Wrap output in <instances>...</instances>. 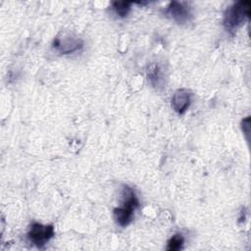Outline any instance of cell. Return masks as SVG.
I'll return each mask as SVG.
<instances>
[{"instance_id":"cell-1","label":"cell","mask_w":251,"mask_h":251,"mask_svg":"<svg viewBox=\"0 0 251 251\" xmlns=\"http://www.w3.org/2000/svg\"><path fill=\"white\" fill-rule=\"evenodd\" d=\"M251 2L247 0L233 3L227 8L224 17V25L226 29L234 33L250 17Z\"/></svg>"},{"instance_id":"cell-2","label":"cell","mask_w":251,"mask_h":251,"mask_svg":"<svg viewBox=\"0 0 251 251\" xmlns=\"http://www.w3.org/2000/svg\"><path fill=\"white\" fill-rule=\"evenodd\" d=\"M122 206L114 209V218L121 226H126L133 218V213L138 207V200L134 191L127 185L123 186Z\"/></svg>"},{"instance_id":"cell-3","label":"cell","mask_w":251,"mask_h":251,"mask_svg":"<svg viewBox=\"0 0 251 251\" xmlns=\"http://www.w3.org/2000/svg\"><path fill=\"white\" fill-rule=\"evenodd\" d=\"M52 45L60 54H71L83 46V40L72 31H60Z\"/></svg>"},{"instance_id":"cell-4","label":"cell","mask_w":251,"mask_h":251,"mask_svg":"<svg viewBox=\"0 0 251 251\" xmlns=\"http://www.w3.org/2000/svg\"><path fill=\"white\" fill-rule=\"evenodd\" d=\"M54 227L52 225L44 226L38 223H34L30 226L28 238L34 245H36L38 248H41L54 236Z\"/></svg>"},{"instance_id":"cell-5","label":"cell","mask_w":251,"mask_h":251,"mask_svg":"<svg viewBox=\"0 0 251 251\" xmlns=\"http://www.w3.org/2000/svg\"><path fill=\"white\" fill-rule=\"evenodd\" d=\"M165 14L177 24H186L190 21L192 14L189 6L185 2L173 1L167 7Z\"/></svg>"},{"instance_id":"cell-6","label":"cell","mask_w":251,"mask_h":251,"mask_svg":"<svg viewBox=\"0 0 251 251\" xmlns=\"http://www.w3.org/2000/svg\"><path fill=\"white\" fill-rule=\"evenodd\" d=\"M190 102H191L190 92L185 88H179L173 95L172 107L176 113L182 114L189 107Z\"/></svg>"},{"instance_id":"cell-7","label":"cell","mask_w":251,"mask_h":251,"mask_svg":"<svg viewBox=\"0 0 251 251\" xmlns=\"http://www.w3.org/2000/svg\"><path fill=\"white\" fill-rule=\"evenodd\" d=\"M146 73H147L148 80L154 87L158 88L159 86L162 85L164 81V75H163L162 68L159 64L151 63L150 65H148Z\"/></svg>"},{"instance_id":"cell-8","label":"cell","mask_w":251,"mask_h":251,"mask_svg":"<svg viewBox=\"0 0 251 251\" xmlns=\"http://www.w3.org/2000/svg\"><path fill=\"white\" fill-rule=\"evenodd\" d=\"M112 5H113V8L116 11V13L120 17L124 18V17L127 16V14H128V12L130 10L131 3L130 2H126V1H122V2L116 1V2H113Z\"/></svg>"},{"instance_id":"cell-9","label":"cell","mask_w":251,"mask_h":251,"mask_svg":"<svg viewBox=\"0 0 251 251\" xmlns=\"http://www.w3.org/2000/svg\"><path fill=\"white\" fill-rule=\"evenodd\" d=\"M182 244H183V237L181 236V234H175L168 241L167 250H169V251L179 250L182 247Z\"/></svg>"},{"instance_id":"cell-10","label":"cell","mask_w":251,"mask_h":251,"mask_svg":"<svg viewBox=\"0 0 251 251\" xmlns=\"http://www.w3.org/2000/svg\"><path fill=\"white\" fill-rule=\"evenodd\" d=\"M249 125H250V119H249V117H247L245 120L242 121V130L244 131L245 134H249V132H250Z\"/></svg>"}]
</instances>
